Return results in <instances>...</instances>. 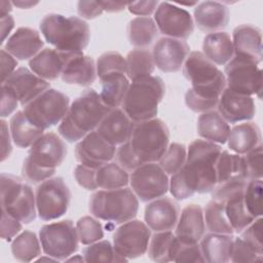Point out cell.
Returning <instances> with one entry per match:
<instances>
[{
  "label": "cell",
  "instance_id": "cell-14",
  "mask_svg": "<svg viewBox=\"0 0 263 263\" xmlns=\"http://www.w3.org/2000/svg\"><path fill=\"white\" fill-rule=\"evenodd\" d=\"M132 190L143 201L162 197L170 188L167 174L156 162H147L132 172L129 176Z\"/></svg>",
  "mask_w": 263,
  "mask_h": 263
},
{
  "label": "cell",
  "instance_id": "cell-5",
  "mask_svg": "<svg viewBox=\"0 0 263 263\" xmlns=\"http://www.w3.org/2000/svg\"><path fill=\"white\" fill-rule=\"evenodd\" d=\"M39 27L45 40L60 51L83 52L88 45L89 27L78 16L49 13L42 18Z\"/></svg>",
  "mask_w": 263,
  "mask_h": 263
},
{
  "label": "cell",
  "instance_id": "cell-6",
  "mask_svg": "<svg viewBox=\"0 0 263 263\" xmlns=\"http://www.w3.org/2000/svg\"><path fill=\"white\" fill-rule=\"evenodd\" d=\"M165 93V85L158 76H148L132 81L122 103V110L135 122L155 118L158 105Z\"/></svg>",
  "mask_w": 263,
  "mask_h": 263
},
{
  "label": "cell",
  "instance_id": "cell-63",
  "mask_svg": "<svg viewBox=\"0 0 263 263\" xmlns=\"http://www.w3.org/2000/svg\"><path fill=\"white\" fill-rule=\"evenodd\" d=\"M66 261H84V258L81 257L80 255H76V257H69Z\"/></svg>",
  "mask_w": 263,
  "mask_h": 263
},
{
  "label": "cell",
  "instance_id": "cell-8",
  "mask_svg": "<svg viewBox=\"0 0 263 263\" xmlns=\"http://www.w3.org/2000/svg\"><path fill=\"white\" fill-rule=\"evenodd\" d=\"M170 132L159 118L135 123L127 144L141 163L156 162L167 149Z\"/></svg>",
  "mask_w": 263,
  "mask_h": 263
},
{
  "label": "cell",
  "instance_id": "cell-17",
  "mask_svg": "<svg viewBox=\"0 0 263 263\" xmlns=\"http://www.w3.org/2000/svg\"><path fill=\"white\" fill-rule=\"evenodd\" d=\"M115 154L116 146L104 140L97 130L87 134L75 147V156L80 164L96 170L110 162Z\"/></svg>",
  "mask_w": 263,
  "mask_h": 263
},
{
  "label": "cell",
  "instance_id": "cell-27",
  "mask_svg": "<svg viewBox=\"0 0 263 263\" xmlns=\"http://www.w3.org/2000/svg\"><path fill=\"white\" fill-rule=\"evenodd\" d=\"M74 52L60 51L55 48H44L29 61L32 72L44 80H55L62 75L64 67Z\"/></svg>",
  "mask_w": 263,
  "mask_h": 263
},
{
  "label": "cell",
  "instance_id": "cell-50",
  "mask_svg": "<svg viewBox=\"0 0 263 263\" xmlns=\"http://www.w3.org/2000/svg\"><path fill=\"white\" fill-rule=\"evenodd\" d=\"M173 262H204L199 243H183L179 240Z\"/></svg>",
  "mask_w": 263,
  "mask_h": 263
},
{
  "label": "cell",
  "instance_id": "cell-39",
  "mask_svg": "<svg viewBox=\"0 0 263 263\" xmlns=\"http://www.w3.org/2000/svg\"><path fill=\"white\" fill-rule=\"evenodd\" d=\"M40 239L35 232L24 230L12 239L11 253L14 259L21 262H30L41 255Z\"/></svg>",
  "mask_w": 263,
  "mask_h": 263
},
{
  "label": "cell",
  "instance_id": "cell-7",
  "mask_svg": "<svg viewBox=\"0 0 263 263\" xmlns=\"http://www.w3.org/2000/svg\"><path fill=\"white\" fill-rule=\"evenodd\" d=\"M138 211V197L128 187L99 190L89 199V212L96 218L116 224L133 220Z\"/></svg>",
  "mask_w": 263,
  "mask_h": 263
},
{
  "label": "cell",
  "instance_id": "cell-34",
  "mask_svg": "<svg viewBox=\"0 0 263 263\" xmlns=\"http://www.w3.org/2000/svg\"><path fill=\"white\" fill-rule=\"evenodd\" d=\"M102 90L100 98L109 108H118L122 105L129 86V79L125 74L114 73L100 79Z\"/></svg>",
  "mask_w": 263,
  "mask_h": 263
},
{
  "label": "cell",
  "instance_id": "cell-12",
  "mask_svg": "<svg viewBox=\"0 0 263 263\" xmlns=\"http://www.w3.org/2000/svg\"><path fill=\"white\" fill-rule=\"evenodd\" d=\"M36 209L43 221L59 219L64 216L70 205L71 193L61 177L49 178L40 183L35 192Z\"/></svg>",
  "mask_w": 263,
  "mask_h": 263
},
{
  "label": "cell",
  "instance_id": "cell-16",
  "mask_svg": "<svg viewBox=\"0 0 263 263\" xmlns=\"http://www.w3.org/2000/svg\"><path fill=\"white\" fill-rule=\"evenodd\" d=\"M154 22L158 31L166 37L185 40L194 31L191 14L175 4L160 2L154 12Z\"/></svg>",
  "mask_w": 263,
  "mask_h": 263
},
{
  "label": "cell",
  "instance_id": "cell-37",
  "mask_svg": "<svg viewBox=\"0 0 263 263\" xmlns=\"http://www.w3.org/2000/svg\"><path fill=\"white\" fill-rule=\"evenodd\" d=\"M178 243L179 240L172 230L155 232L150 237L148 256L154 262H171L174 260Z\"/></svg>",
  "mask_w": 263,
  "mask_h": 263
},
{
  "label": "cell",
  "instance_id": "cell-43",
  "mask_svg": "<svg viewBox=\"0 0 263 263\" xmlns=\"http://www.w3.org/2000/svg\"><path fill=\"white\" fill-rule=\"evenodd\" d=\"M187 149L183 144L172 143L167 146L166 151L159 159V165L167 175H174L185 163Z\"/></svg>",
  "mask_w": 263,
  "mask_h": 263
},
{
  "label": "cell",
  "instance_id": "cell-44",
  "mask_svg": "<svg viewBox=\"0 0 263 263\" xmlns=\"http://www.w3.org/2000/svg\"><path fill=\"white\" fill-rule=\"evenodd\" d=\"M97 76L103 78L114 73L126 75L125 59L117 51H107L101 54L97 61Z\"/></svg>",
  "mask_w": 263,
  "mask_h": 263
},
{
  "label": "cell",
  "instance_id": "cell-23",
  "mask_svg": "<svg viewBox=\"0 0 263 263\" xmlns=\"http://www.w3.org/2000/svg\"><path fill=\"white\" fill-rule=\"evenodd\" d=\"M205 233L203 210L198 204L186 205L176 225V237L183 243H197Z\"/></svg>",
  "mask_w": 263,
  "mask_h": 263
},
{
  "label": "cell",
  "instance_id": "cell-21",
  "mask_svg": "<svg viewBox=\"0 0 263 263\" xmlns=\"http://www.w3.org/2000/svg\"><path fill=\"white\" fill-rule=\"evenodd\" d=\"M218 112L228 122L248 121L255 116L256 106L251 96L237 93L225 88L218 102Z\"/></svg>",
  "mask_w": 263,
  "mask_h": 263
},
{
  "label": "cell",
  "instance_id": "cell-38",
  "mask_svg": "<svg viewBox=\"0 0 263 263\" xmlns=\"http://www.w3.org/2000/svg\"><path fill=\"white\" fill-rule=\"evenodd\" d=\"M125 62L126 76L132 81L151 76L155 69L152 51L147 48H135L128 51Z\"/></svg>",
  "mask_w": 263,
  "mask_h": 263
},
{
  "label": "cell",
  "instance_id": "cell-36",
  "mask_svg": "<svg viewBox=\"0 0 263 263\" xmlns=\"http://www.w3.org/2000/svg\"><path fill=\"white\" fill-rule=\"evenodd\" d=\"M129 43L137 48H146L158 35V29L150 16H138L133 18L126 29Z\"/></svg>",
  "mask_w": 263,
  "mask_h": 263
},
{
  "label": "cell",
  "instance_id": "cell-56",
  "mask_svg": "<svg viewBox=\"0 0 263 263\" xmlns=\"http://www.w3.org/2000/svg\"><path fill=\"white\" fill-rule=\"evenodd\" d=\"M20 102L5 86H1V117H7L17 107Z\"/></svg>",
  "mask_w": 263,
  "mask_h": 263
},
{
  "label": "cell",
  "instance_id": "cell-40",
  "mask_svg": "<svg viewBox=\"0 0 263 263\" xmlns=\"http://www.w3.org/2000/svg\"><path fill=\"white\" fill-rule=\"evenodd\" d=\"M96 180L98 188L111 190L126 187L129 183V176L118 163L108 162L97 170Z\"/></svg>",
  "mask_w": 263,
  "mask_h": 263
},
{
  "label": "cell",
  "instance_id": "cell-22",
  "mask_svg": "<svg viewBox=\"0 0 263 263\" xmlns=\"http://www.w3.org/2000/svg\"><path fill=\"white\" fill-rule=\"evenodd\" d=\"M135 122L122 109H111L97 127V133L113 146H120L132 136Z\"/></svg>",
  "mask_w": 263,
  "mask_h": 263
},
{
  "label": "cell",
  "instance_id": "cell-61",
  "mask_svg": "<svg viewBox=\"0 0 263 263\" xmlns=\"http://www.w3.org/2000/svg\"><path fill=\"white\" fill-rule=\"evenodd\" d=\"M12 5L21 8V9H28L31 8L35 5L38 4V1H30V0H17V1H12Z\"/></svg>",
  "mask_w": 263,
  "mask_h": 263
},
{
  "label": "cell",
  "instance_id": "cell-55",
  "mask_svg": "<svg viewBox=\"0 0 263 263\" xmlns=\"http://www.w3.org/2000/svg\"><path fill=\"white\" fill-rule=\"evenodd\" d=\"M159 2L154 0L148 1H137L127 3V9L130 13L139 15V16H149L151 15L157 8Z\"/></svg>",
  "mask_w": 263,
  "mask_h": 263
},
{
  "label": "cell",
  "instance_id": "cell-31",
  "mask_svg": "<svg viewBox=\"0 0 263 263\" xmlns=\"http://www.w3.org/2000/svg\"><path fill=\"white\" fill-rule=\"evenodd\" d=\"M202 53L216 66L226 65L234 57L230 35L222 31L205 35L202 42Z\"/></svg>",
  "mask_w": 263,
  "mask_h": 263
},
{
  "label": "cell",
  "instance_id": "cell-28",
  "mask_svg": "<svg viewBox=\"0 0 263 263\" xmlns=\"http://www.w3.org/2000/svg\"><path fill=\"white\" fill-rule=\"evenodd\" d=\"M61 78L68 84L89 86L96 81L97 67L91 57L74 52L67 61Z\"/></svg>",
  "mask_w": 263,
  "mask_h": 263
},
{
  "label": "cell",
  "instance_id": "cell-15",
  "mask_svg": "<svg viewBox=\"0 0 263 263\" xmlns=\"http://www.w3.org/2000/svg\"><path fill=\"white\" fill-rule=\"evenodd\" d=\"M151 229L140 220H129L122 223L113 234L115 251L125 259L143 256L149 246Z\"/></svg>",
  "mask_w": 263,
  "mask_h": 263
},
{
  "label": "cell",
  "instance_id": "cell-53",
  "mask_svg": "<svg viewBox=\"0 0 263 263\" xmlns=\"http://www.w3.org/2000/svg\"><path fill=\"white\" fill-rule=\"evenodd\" d=\"M22 229V222L8 214L1 212V238L6 241H10Z\"/></svg>",
  "mask_w": 263,
  "mask_h": 263
},
{
  "label": "cell",
  "instance_id": "cell-47",
  "mask_svg": "<svg viewBox=\"0 0 263 263\" xmlns=\"http://www.w3.org/2000/svg\"><path fill=\"white\" fill-rule=\"evenodd\" d=\"M249 247H251L258 254L263 255L262 243V218L255 219L249 226H247L239 236Z\"/></svg>",
  "mask_w": 263,
  "mask_h": 263
},
{
  "label": "cell",
  "instance_id": "cell-33",
  "mask_svg": "<svg viewBox=\"0 0 263 263\" xmlns=\"http://www.w3.org/2000/svg\"><path fill=\"white\" fill-rule=\"evenodd\" d=\"M217 185L248 181L242 155L229 153L227 150L221 151L216 163Z\"/></svg>",
  "mask_w": 263,
  "mask_h": 263
},
{
  "label": "cell",
  "instance_id": "cell-54",
  "mask_svg": "<svg viewBox=\"0 0 263 263\" xmlns=\"http://www.w3.org/2000/svg\"><path fill=\"white\" fill-rule=\"evenodd\" d=\"M104 10L97 1L81 0L77 3V12L83 18L93 20L102 14Z\"/></svg>",
  "mask_w": 263,
  "mask_h": 263
},
{
  "label": "cell",
  "instance_id": "cell-49",
  "mask_svg": "<svg viewBox=\"0 0 263 263\" xmlns=\"http://www.w3.org/2000/svg\"><path fill=\"white\" fill-rule=\"evenodd\" d=\"M262 144L242 155L247 180L262 179Z\"/></svg>",
  "mask_w": 263,
  "mask_h": 263
},
{
  "label": "cell",
  "instance_id": "cell-20",
  "mask_svg": "<svg viewBox=\"0 0 263 263\" xmlns=\"http://www.w3.org/2000/svg\"><path fill=\"white\" fill-rule=\"evenodd\" d=\"M180 215L179 204L170 197L153 199L145 208L144 219L147 226L155 231L173 230Z\"/></svg>",
  "mask_w": 263,
  "mask_h": 263
},
{
  "label": "cell",
  "instance_id": "cell-10",
  "mask_svg": "<svg viewBox=\"0 0 263 263\" xmlns=\"http://www.w3.org/2000/svg\"><path fill=\"white\" fill-rule=\"evenodd\" d=\"M70 99L64 92L54 88H48L24 106L27 118L43 130L57 125L66 116Z\"/></svg>",
  "mask_w": 263,
  "mask_h": 263
},
{
  "label": "cell",
  "instance_id": "cell-45",
  "mask_svg": "<svg viewBox=\"0 0 263 263\" xmlns=\"http://www.w3.org/2000/svg\"><path fill=\"white\" fill-rule=\"evenodd\" d=\"M76 231L79 242L82 245H90L104 237L102 224L90 216H84L77 221Z\"/></svg>",
  "mask_w": 263,
  "mask_h": 263
},
{
  "label": "cell",
  "instance_id": "cell-32",
  "mask_svg": "<svg viewBox=\"0 0 263 263\" xmlns=\"http://www.w3.org/2000/svg\"><path fill=\"white\" fill-rule=\"evenodd\" d=\"M197 133L203 140L225 144L228 140L230 126L218 111L211 110L199 115L197 119Z\"/></svg>",
  "mask_w": 263,
  "mask_h": 263
},
{
  "label": "cell",
  "instance_id": "cell-29",
  "mask_svg": "<svg viewBox=\"0 0 263 263\" xmlns=\"http://www.w3.org/2000/svg\"><path fill=\"white\" fill-rule=\"evenodd\" d=\"M232 234L222 233H204L199 240L200 250L204 259L208 263H226L230 260L232 245Z\"/></svg>",
  "mask_w": 263,
  "mask_h": 263
},
{
  "label": "cell",
  "instance_id": "cell-24",
  "mask_svg": "<svg viewBox=\"0 0 263 263\" xmlns=\"http://www.w3.org/2000/svg\"><path fill=\"white\" fill-rule=\"evenodd\" d=\"M234 55L246 58L257 64L262 62V33L258 27L239 25L232 32Z\"/></svg>",
  "mask_w": 263,
  "mask_h": 263
},
{
  "label": "cell",
  "instance_id": "cell-58",
  "mask_svg": "<svg viewBox=\"0 0 263 263\" xmlns=\"http://www.w3.org/2000/svg\"><path fill=\"white\" fill-rule=\"evenodd\" d=\"M11 135L10 129L8 128V124L4 119H1V161H4L9 157L12 146H11Z\"/></svg>",
  "mask_w": 263,
  "mask_h": 263
},
{
  "label": "cell",
  "instance_id": "cell-1",
  "mask_svg": "<svg viewBox=\"0 0 263 263\" xmlns=\"http://www.w3.org/2000/svg\"><path fill=\"white\" fill-rule=\"evenodd\" d=\"M221 147L206 140H194L188 147L184 165L170 180V191L177 200L197 193L212 192L217 186L216 163Z\"/></svg>",
  "mask_w": 263,
  "mask_h": 263
},
{
  "label": "cell",
  "instance_id": "cell-35",
  "mask_svg": "<svg viewBox=\"0 0 263 263\" xmlns=\"http://www.w3.org/2000/svg\"><path fill=\"white\" fill-rule=\"evenodd\" d=\"M10 135L13 143L20 148H28L44 133L42 128L34 125L25 115L24 111H17L9 122Z\"/></svg>",
  "mask_w": 263,
  "mask_h": 263
},
{
  "label": "cell",
  "instance_id": "cell-41",
  "mask_svg": "<svg viewBox=\"0 0 263 263\" xmlns=\"http://www.w3.org/2000/svg\"><path fill=\"white\" fill-rule=\"evenodd\" d=\"M204 223L210 232L233 234V228L231 227L222 202L212 199L208 202L203 212Z\"/></svg>",
  "mask_w": 263,
  "mask_h": 263
},
{
  "label": "cell",
  "instance_id": "cell-60",
  "mask_svg": "<svg viewBox=\"0 0 263 263\" xmlns=\"http://www.w3.org/2000/svg\"><path fill=\"white\" fill-rule=\"evenodd\" d=\"M102 9L107 12H120L125 9L127 3L125 2H115V1H99Z\"/></svg>",
  "mask_w": 263,
  "mask_h": 263
},
{
  "label": "cell",
  "instance_id": "cell-46",
  "mask_svg": "<svg viewBox=\"0 0 263 263\" xmlns=\"http://www.w3.org/2000/svg\"><path fill=\"white\" fill-rule=\"evenodd\" d=\"M262 179L249 180L243 192V202L250 215L257 219L262 216Z\"/></svg>",
  "mask_w": 263,
  "mask_h": 263
},
{
  "label": "cell",
  "instance_id": "cell-2",
  "mask_svg": "<svg viewBox=\"0 0 263 263\" xmlns=\"http://www.w3.org/2000/svg\"><path fill=\"white\" fill-rule=\"evenodd\" d=\"M183 74L191 82L185 93L186 106L197 113L213 110L226 88L224 73L201 51H191L183 65Z\"/></svg>",
  "mask_w": 263,
  "mask_h": 263
},
{
  "label": "cell",
  "instance_id": "cell-42",
  "mask_svg": "<svg viewBox=\"0 0 263 263\" xmlns=\"http://www.w3.org/2000/svg\"><path fill=\"white\" fill-rule=\"evenodd\" d=\"M85 262H125L109 240H99L88 245L82 252Z\"/></svg>",
  "mask_w": 263,
  "mask_h": 263
},
{
  "label": "cell",
  "instance_id": "cell-62",
  "mask_svg": "<svg viewBox=\"0 0 263 263\" xmlns=\"http://www.w3.org/2000/svg\"><path fill=\"white\" fill-rule=\"evenodd\" d=\"M11 6H12V3L9 2V1H5V0H2L0 2V16H3V15H6L8 14L10 11H11Z\"/></svg>",
  "mask_w": 263,
  "mask_h": 263
},
{
  "label": "cell",
  "instance_id": "cell-30",
  "mask_svg": "<svg viewBox=\"0 0 263 263\" xmlns=\"http://www.w3.org/2000/svg\"><path fill=\"white\" fill-rule=\"evenodd\" d=\"M261 130L255 122H245L230 129L228 148L236 154L243 155L261 145Z\"/></svg>",
  "mask_w": 263,
  "mask_h": 263
},
{
  "label": "cell",
  "instance_id": "cell-52",
  "mask_svg": "<svg viewBox=\"0 0 263 263\" xmlns=\"http://www.w3.org/2000/svg\"><path fill=\"white\" fill-rule=\"evenodd\" d=\"M96 174H97L96 168H91L83 164L77 165L74 172L75 179L79 184V186H81L86 190H91V191L98 189Z\"/></svg>",
  "mask_w": 263,
  "mask_h": 263
},
{
  "label": "cell",
  "instance_id": "cell-25",
  "mask_svg": "<svg viewBox=\"0 0 263 263\" xmlns=\"http://www.w3.org/2000/svg\"><path fill=\"white\" fill-rule=\"evenodd\" d=\"M44 42L40 34L31 28L21 27L7 39L4 49L16 60H31L41 51Z\"/></svg>",
  "mask_w": 263,
  "mask_h": 263
},
{
  "label": "cell",
  "instance_id": "cell-19",
  "mask_svg": "<svg viewBox=\"0 0 263 263\" xmlns=\"http://www.w3.org/2000/svg\"><path fill=\"white\" fill-rule=\"evenodd\" d=\"M2 85L13 93L22 106L27 105L50 87L49 82L24 67L16 69L2 82Z\"/></svg>",
  "mask_w": 263,
  "mask_h": 263
},
{
  "label": "cell",
  "instance_id": "cell-57",
  "mask_svg": "<svg viewBox=\"0 0 263 263\" xmlns=\"http://www.w3.org/2000/svg\"><path fill=\"white\" fill-rule=\"evenodd\" d=\"M17 66V60L8 53L4 48L1 49V77L4 82L14 71Z\"/></svg>",
  "mask_w": 263,
  "mask_h": 263
},
{
  "label": "cell",
  "instance_id": "cell-51",
  "mask_svg": "<svg viewBox=\"0 0 263 263\" xmlns=\"http://www.w3.org/2000/svg\"><path fill=\"white\" fill-rule=\"evenodd\" d=\"M115 156H116L118 164L121 167H123L126 172H133L136 168H138L140 165L143 164L134 155L127 142H125L124 144H122L118 147V149L116 150Z\"/></svg>",
  "mask_w": 263,
  "mask_h": 263
},
{
  "label": "cell",
  "instance_id": "cell-18",
  "mask_svg": "<svg viewBox=\"0 0 263 263\" xmlns=\"http://www.w3.org/2000/svg\"><path fill=\"white\" fill-rule=\"evenodd\" d=\"M189 51L190 47L184 40L161 37L153 46L152 57L155 66L160 71L175 73L183 67Z\"/></svg>",
  "mask_w": 263,
  "mask_h": 263
},
{
  "label": "cell",
  "instance_id": "cell-11",
  "mask_svg": "<svg viewBox=\"0 0 263 263\" xmlns=\"http://www.w3.org/2000/svg\"><path fill=\"white\" fill-rule=\"evenodd\" d=\"M42 251L58 261H66L78 250V235L71 220L43 225L39 230Z\"/></svg>",
  "mask_w": 263,
  "mask_h": 263
},
{
  "label": "cell",
  "instance_id": "cell-3",
  "mask_svg": "<svg viewBox=\"0 0 263 263\" xmlns=\"http://www.w3.org/2000/svg\"><path fill=\"white\" fill-rule=\"evenodd\" d=\"M110 110L95 89L87 88L72 102L66 116L60 122L58 132L69 143L79 142L97 129Z\"/></svg>",
  "mask_w": 263,
  "mask_h": 263
},
{
  "label": "cell",
  "instance_id": "cell-9",
  "mask_svg": "<svg viewBox=\"0 0 263 263\" xmlns=\"http://www.w3.org/2000/svg\"><path fill=\"white\" fill-rule=\"evenodd\" d=\"M1 212L22 223L29 224L36 218V198L33 189L23 179L1 174Z\"/></svg>",
  "mask_w": 263,
  "mask_h": 263
},
{
  "label": "cell",
  "instance_id": "cell-48",
  "mask_svg": "<svg viewBox=\"0 0 263 263\" xmlns=\"http://www.w3.org/2000/svg\"><path fill=\"white\" fill-rule=\"evenodd\" d=\"M262 260H263V255L255 252L240 237H236L233 239L229 261L253 263V262H261Z\"/></svg>",
  "mask_w": 263,
  "mask_h": 263
},
{
  "label": "cell",
  "instance_id": "cell-26",
  "mask_svg": "<svg viewBox=\"0 0 263 263\" xmlns=\"http://www.w3.org/2000/svg\"><path fill=\"white\" fill-rule=\"evenodd\" d=\"M193 14L197 28L209 34L220 32L227 27L229 22L228 7L217 1H204L197 4Z\"/></svg>",
  "mask_w": 263,
  "mask_h": 263
},
{
  "label": "cell",
  "instance_id": "cell-13",
  "mask_svg": "<svg viewBox=\"0 0 263 263\" xmlns=\"http://www.w3.org/2000/svg\"><path fill=\"white\" fill-rule=\"evenodd\" d=\"M252 60L234 55L226 65V87L240 95L261 97L262 70Z\"/></svg>",
  "mask_w": 263,
  "mask_h": 263
},
{
  "label": "cell",
  "instance_id": "cell-59",
  "mask_svg": "<svg viewBox=\"0 0 263 263\" xmlns=\"http://www.w3.org/2000/svg\"><path fill=\"white\" fill-rule=\"evenodd\" d=\"M0 18H1V43H3L14 27V20L10 14L0 16Z\"/></svg>",
  "mask_w": 263,
  "mask_h": 263
},
{
  "label": "cell",
  "instance_id": "cell-4",
  "mask_svg": "<svg viewBox=\"0 0 263 263\" xmlns=\"http://www.w3.org/2000/svg\"><path fill=\"white\" fill-rule=\"evenodd\" d=\"M67 155V146L54 133H45L30 147L22 174L26 181L37 184L55 174Z\"/></svg>",
  "mask_w": 263,
  "mask_h": 263
}]
</instances>
